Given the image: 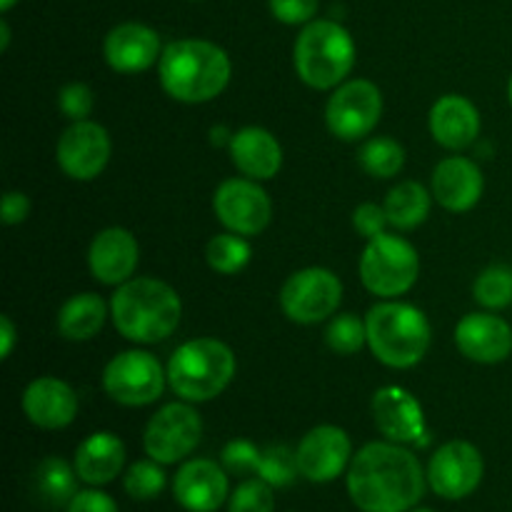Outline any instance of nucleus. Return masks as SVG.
<instances>
[{"mask_svg": "<svg viewBox=\"0 0 512 512\" xmlns=\"http://www.w3.org/2000/svg\"><path fill=\"white\" fill-rule=\"evenodd\" d=\"M343 300V285L328 268H305L290 275L280 290V305L293 323L315 325L330 318Z\"/></svg>", "mask_w": 512, "mask_h": 512, "instance_id": "nucleus-9", "label": "nucleus"}, {"mask_svg": "<svg viewBox=\"0 0 512 512\" xmlns=\"http://www.w3.org/2000/svg\"><path fill=\"white\" fill-rule=\"evenodd\" d=\"M420 273V258L408 240L398 235H378L368 240L360 258V280L380 298H395L408 293Z\"/></svg>", "mask_w": 512, "mask_h": 512, "instance_id": "nucleus-7", "label": "nucleus"}, {"mask_svg": "<svg viewBox=\"0 0 512 512\" xmlns=\"http://www.w3.org/2000/svg\"><path fill=\"white\" fill-rule=\"evenodd\" d=\"M138 240L125 228H108L95 235L88 253L90 273L105 285H123L138 268Z\"/></svg>", "mask_w": 512, "mask_h": 512, "instance_id": "nucleus-20", "label": "nucleus"}, {"mask_svg": "<svg viewBox=\"0 0 512 512\" xmlns=\"http://www.w3.org/2000/svg\"><path fill=\"white\" fill-rule=\"evenodd\" d=\"M123 488L130 498L140 500V503L158 498L165 488V473L158 460H138L130 465L123 478Z\"/></svg>", "mask_w": 512, "mask_h": 512, "instance_id": "nucleus-32", "label": "nucleus"}, {"mask_svg": "<svg viewBox=\"0 0 512 512\" xmlns=\"http://www.w3.org/2000/svg\"><path fill=\"white\" fill-rule=\"evenodd\" d=\"M173 495L188 512H215L228 498V475L213 460H190L175 473Z\"/></svg>", "mask_w": 512, "mask_h": 512, "instance_id": "nucleus-18", "label": "nucleus"}, {"mask_svg": "<svg viewBox=\"0 0 512 512\" xmlns=\"http://www.w3.org/2000/svg\"><path fill=\"white\" fill-rule=\"evenodd\" d=\"M260 450L255 448L250 440H230L228 445L223 448V468L233 475H248V473H258L260 465Z\"/></svg>", "mask_w": 512, "mask_h": 512, "instance_id": "nucleus-36", "label": "nucleus"}, {"mask_svg": "<svg viewBox=\"0 0 512 512\" xmlns=\"http://www.w3.org/2000/svg\"><path fill=\"white\" fill-rule=\"evenodd\" d=\"M213 210L220 223L238 235H258L268 228L273 205L268 193L253 180H225L213 198Z\"/></svg>", "mask_w": 512, "mask_h": 512, "instance_id": "nucleus-13", "label": "nucleus"}, {"mask_svg": "<svg viewBox=\"0 0 512 512\" xmlns=\"http://www.w3.org/2000/svg\"><path fill=\"white\" fill-rule=\"evenodd\" d=\"M165 378L163 365L158 358L143 350H128L118 353L103 373V388L115 403L128 405V408H140L150 405L163 395Z\"/></svg>", "mask_w": 512, "mask_h": 512, "instance_id": "nucleus-8", "label": "nucleus"}, {"mask_svg": "<svg viewBox=\"0 0 512 512\" xmlns=\"http://www.w3.org/2000/svg\"><path fill=\"white\" fill-rule=\"evenodd\" d=\"M353 225L363 238L373 240L378 235L385 233V225H388V215H385V208L375 203H363L355 208L353 213Z\"/></svg>", "mask_w": 512, "mask_h": 512, "instance_id": "nucleus-39", "label": "nucleus"}, {"mask_svg": "<svg viewBox=\"0 0 512 512\" xmlns=\"http://www.w3.org/2000/svg\"><path fill=\"white\" fill-rule=\"evenodd\" d=\"M295 73L315 90L335 88L355 65V43L333 20H310L300 30L293 50Z\"/></svg>", "mask_w": 512, "mask_h": 512, "instance_id": "nucleus-5", "label": "nucleus"}, {"mask_svg": "<svg viewBox=\"0 0 512 512\" xmlns=\"http://www.w3.org/2000/svg\"><path fill=\"white\" fill-rule=\"evenodd\" d=\"M18 0H0V10H10Z\"/></svg>", "mask_w": 512, "mask_h": 512, "instance_id": "nucleus-44", "label": "nucleus"}, {"mask_svg": "<svg viewBox=\"0 0 512 512\" xmlns=\"http://www.w3.org/2000/svg\"><path fill=\"white\" fill-rule=\"evenodd\" d=\"M105 315V300L95 293H80L65 300V305L58 313V330L63 338L68 340H90L98 335L103 328Z\"/></svg>", "mask_w": 512, "mask_h": 512, "instance_id": "nucleus-26", "label": "nucleus"}, {"mask_svg": "<svg viewBox=\"0 0 512 512\" xmlns=\"http://www.w3.org/2000/svg\"><path fill=\"white\" fill-rule=\"evenodd\" d=\"M383 115V95L370 80H348L338 85L325 108V123L340 140H360L378 125Z\"/></svg>", "mask_w": 512, "mask_h": 512, "instance_id": "nucleus-10", "label": "nucleus"}, {"mask_svg": "<svg viewBox=\"0 0 512 512\" xmlns=\"http://www.w3.org/2000/svg\"><path fill=\"white\" fill-rule=\"evenodd\" d=\"M325 340H328V348L335 350L338 355H353L368 343V328L360 318H355L353 313L338 315L333 323L325 330Z\"/></svg>", "mask_w": 512, "mask_h": 512, "instance_id": "nucleus-34", "label": "nucleus"}, {"mask_svg": "<svg viewBox=\"0 0 512 512\" xmlns=\"http://www.w3.org/2000/svg\"><path fill=\"white\" fill-rule=\"evenodd\" d=\"M230 58L210 40H175L160 55V83L180 103H208L230 80Z\"/></svg>", "mask_w": 512, "mask_h": 512, "instance_id": "nucleus-2", "label": "nucleus"}, {"mask_svg": "<svg viewBox=\"0 0 512 512\" xmlns=\"http://www.w3.org/2000/svg\"><path fill=\"white\" fill-rule=\"evenodd\" d=\"M235 375V355L225 343L213 338L188 340L168 363L170 388L190 403L218 398Z\"/></svg>", "mask_w": 512, "mask_h": 512, "instance_id": "nucleus-6", "label": "nucleus"}, {"mask_svg": "<svg viewBox=\"0 0 512 512\" xmlns=\"http://www.w3.org/2000/svg\"><path fill=\"white\" fill-rule=\"evenodd\" d=\"M508 98H510V105H512V78H510V83H508Z\"/></svg>", "mask_w": 512, "mask_h": 512, "instance_id": "nucleus-45", "label": "nucleus"}, {"mask_svg": "<svg viewBox=\"0 0 512 512\" xmlns=\"http://www.w3.org/2000/svg\"><path fill=\"white\" fill-rule=\"evenodd\" d=\"M125 465V445L113 433H93L75 450V470L88 485H108Z\"/></svg>", "mask_w": 512, "mask_h": 512, "instance_id": "nucleus-25", "label": "nucleus"}, {"mask_svg": "<svg viewBox=\"0 0 512 512\" xmlns=\"http://www.w3.org/2000/svg\"><path fill=\"white\" fill-rule=\"evenodd\" d=\"M58 165L68 178L93 180L110 160L108 130L90 120H75L58 140Z\"/></svg>", "mask_w": 512, "mask_h": 512, "instance_id": "nucleus-14", "label": "nucleus"}, {"mask_svg": "<svg viewBox=\"0 0 512 512\" xmlns=\"http://www.w3.org/2000/svg\"><path fill=\"white\" fill-rule=\"evenodd\" d=\"M388 223L400 230H413L420 223H425L430 213V195L415 180H405V183L395 185L388 193L383 203Z\"/></svg>", "mask_w": 512, "mask_h": 512, "instance_id": "nucleus-27", "label": "nucleus"}, {"mask_svg": "<svg viewBox=\"0 0 512 512\" xmlns=\"http://www.w3.org/2000/svg\"><path fill=\"white\" fill-rule=\"evenodd\" d=\"M28 213H30L28 195L15 193V190H10V193L3 195V223L5 225L23 223V220L28 218Z\"/></svg>", "mask_w": 512, "mask_h": 512, "instance_id": "nucleus-41", "label": "nucleus"}, {"mask_svg": "<svg viewBox=\"0 0 512 512\" xmlns=\"http://www.w3.org/2000/svg\"><path fill=\"white\" fill-rule=\"evenodd\" d=\"M485 463L480 450L468 440H450L435 450L428 465V483L445 500H463L480 488Z\"/></svg>", "mask_w": 512, "mask_h": 512, "instance_id": "nucleus-12", "label": "nucleus"}, {"mask_svg": "<svg viewBox=\"0 0 512 512\" xmlns=\"http://www.w3.org/2000/svg\"><path fill=\"white\" fill-rule=\"evenodd\" d=\"M235 168L253 180H270L283 165V148L265 128H243L230 138Z\"/></svg>", "mask_w": 512, "mask_h": 512, "instance_id": "nucleus-24", "label": "nucleus"}, {"mask_svg": "<svg viewBox=\"0 0 512 512\" xmlns=\"http://www.w3.org/2000/svg\"><path fill=\"white\" fill-rule=\"evenodd\" d=\"M58 105L68 118L85 120L90 113H93V105H95L93 90H90L85 83L65 85L58 95Z\"/></svg>", "mask_w": 512, "mask_h": 512, "instance_id": "nucleus-37", "label": "nucleus"}, {"mask_svg": "<svg viewBox=\"0 0 512 512\" xmlns=\"http://www.w3.org/2000/svg\"><path fill=\"white\" fill-rule=\"evenodd\" d=\"M68 512H118V505L110 495L100 493V490H80L70 500Z\"/></svg>", "mask_w": 512, "mask_h": 512, "instance_id": "nucleus-40", "label": "nucleus"}, {"mask_svg": "<svg viewBox=\"0 0 512 512\" xmlns=\"http://www.w3.org/2000/svg\"><path fill=\"white\" fill-rule=\"evenodd\" d=\"M298 475V453H293L288 445H270V448L263 450L258 465V478L265 480L270 488H288V485L295 483Z\"/></svg>", "mask_w": 512, "mask_h": 512, "instance_id": "nucleus-31", "label": "nucleus"}, {"mask_svg": "<svg viewBox=\"0 0 512 512\" xmlns=\"http://www.w3.org/2000/svg\"><path fill=\"white\" fill-rule=\"evenodd\" d=\"M75 478L78 470L70 468L63 458H45L35 470V490L50 508H68L70 500L78 495Z\"/></svg>", "mask_w": 512, "mask_h": 512, "instance_id": "nucleus-28", "label": "nucleus"}, {"mask_svg": "<svg viewBox=\"0 0 512 512\" xmlns=\"http://www.w3.org/2000/svg\"><path fill=\"white\" fill-rule=\"evenodd\" d=\"M373 418L390 443H420L425 435L423 408L408 390L398 385H388L375 393Z\"/></svg>", "mask_w": 512, "mask_h": 512, "instance_id": "nucleus-17", "label": "nucleus"}, {"mask_svg": "<svg viewBox=\"0 0 512 512\" xmlns=\"http://www.w3.org/2000/svg\"><path fill=\"white\" fill-rule=\"evenodd\" d=\"M250 245L248 240L240 238L238 233H223L210 238L208 248H205V260L215 273L233 275L243 270L250 263Z\"/></svg>", "mask_w": 512, "mask_h": 512, "instance_id": "nucleus-29", "label": "nucleus"}, {"mask_svg": "<svg viewBox=\"0 0 512 512\" xmlns=\"http://www.w3.org/2000/svg\"><path fill=\"white\" fill-rule=\"evenodd\" d=\"M300 475L310 483H330L350 468L353 445L345 430L335 425H318L298 445Z\"/></svg>", "mask_w": 512, "mask_h": 512, "instance_id": "nucleus-15", "label": "nucleus"}, {"mask_svg": "<svg viewBox=\"0 0 512 512\" xmlns=\"http://www.w3.org/2000/svg\"><path fill=\"white\" fill-rule=\"evenodd\" d=\"M360 165L373 178H393L403 170L405 150L393 138H373L360 148Z\"/></svg>", "mask_w": 512, "mask_h": 512, "instance_id": "nucleus-30", "label": "nucleus"}, {"mask_svg": "<svg viewBox=\"0 0 512 512\" xmlns=\"http://www.w3.org/2000/svg\"><path fill=\"white\" fill-rule=\"evenodd\" d=\"M115 328L133 343H160L175 333L183 315L178 293L163 280H125L110 300Z\"/></svg>", "mask_w": 512, "mask_h": 512, "instance_id": "nucleus-3", "label": "nucleus"}, {"mask_svg": "<svg viewBox=\"0 0 512 512\" xmlns=\"http://www.w3.org/2000/svg\"><path fill=\"white\" fill-rule=\"evenodd\" d=\"M15 325L8 315H0V358L8 360L15 348Z\"/></svg>", "mask_w": 512, "mask_h": 512, "instance_id": "nucleus-42", "label": "nucleus"}, {"mask_svg": "<svg viewBox=\"0 0 512 512\" xmlns=\"http://www.w3.org/2000/svg\"><path fill=\"white\" fill-rule=\"evenodd\" d=\"M368 345L388 368H413L430 348V323L408 303H380L365 315Z\"/></svg>", "mask_w": 512, "mask_h": 512, "instance_id": "nucleus-4", "label": "nucleus"}, {"mask_svg": "<svg viewBox=\"0 0 512 512\" xmlns=\"http://www.w3.org/2000/svg\"><path fill=\"white\" fill-rule=\"evenodd\" d=\"M8 43H10V28H8V23H0V48L3 50H8Z\"/></svg>", "mask_w": 512, "mask_h": 512, "instance_id": "nucleus-43", "label": "nucleus"}, {"mask_svg": "<svg viewBox=\"0 0 512 512\" xmlns=\"http://www.w3.org/2000/svg\"><path fill=\"white\" fill-rule=\"evenodd\" d=\"M275 498L273 488L265 480H245L243 485L235 488L230 495L228 512H273Z\"/></svg>", "mask_w": 512, "mask_h": 512, "instance_id": "nucleus-35", "label": "nucleus"}, {"mask_svg": "<svg viewBox=\"0 0 512 512\" xmlns=\"http://www.w3.org/2000/svg\"><path fill=\"white\" fill-rule=\"evenodd\" d=\"M485 180L478 165L468 158H445L433 173V195L450 213H465L483 198Z\"/></svg>", "mask_w": 512, "mask_h": 512, "instance_id": "nucleus-22", "label": "nucleus"}, {"mask_svg": "<svg viewBox=\"0 0 512 512\" xmlns=\"http://www.w3.org/2000/svg\"><path fill=\"white\" fill-rule=\"evenodd\" d=\"M203 435V420L190 405L170 403L150 418L145 428V453L160 465H170L193 453Z\"/></svg>", "mask_w": 512, "mask_h": 512, "instance_id": "nucleus-11", "label": "nucleus"}, {"mask_svg": "<svg viewBox=\"0 0 512 512\" xmlns=\"http://www.w3.org/2000/svg\"><path fill=\"white\" fill-rule=\"evenodd\" d=\"M348 493L363 512H408L423 498L425 475L400 443H368L350 460Z\"/></svg>", "mask_w": 512, "mask_h": 512, "instance_id": "nucleus-1", "label": "nucleus"}, {"mask_svg": "<svg viewBox=\"0 0 512 512\" xmlns=\"http://www.w3.org/2000/svg\"><path fill=\"white\" fill-rule=\"evenodd\" d=\"M105 60L118 73H140L160 60V38L143 23H120L105 35Z\"/></svg>", "mask_w": 512, "mask_h": 512, "instance_id": "nucleus-19", "label": "nucleus"}, {"mask_svg": "<svg viewBox=\"0 0 512 512\" xmlns=\"http://www.w3.org/2000/svg\"><path fill=\"white\" fill-rule=\"evenodd\" d=\"M473 295L488 310L508 308L512 303V270L495 265L480 273L473 285Z\"/></svg>", "mask_w": 512, "mask_h": 512, "instance_id": "nucleus-33", "label": "nucleus"}, {"mask_svg": "<svg viewBox=\"0 0 512 512\" xmlns=\"http://www.w3.org/2000/svg\"><path fill=\"white\" fill-rule=\"evenodd\" d=\"M430 133L448 150H463L478 138L480 113L463 95H445L430 110Z\"/></svg>", "mask_w": 512, "mask_h": 512, "instance_id": "nucleus-23", "label": "nucleus"}, {"mask_svg": "<svg viewBox=\"0 0 512 512\" xmlns=\"http://www.w3.org/2000/svg\"><path fill=\"white\" fill-rule=\"evenodd\" d=\"M455 343L475 363H503L512 353V328L500 315L470 313L455 328Z\"/></svg>", "mask_w": 512, "mask_h": 512, "instance_id": "nucleus-16", "label": "nucleus"}, {"mask_svg": "<svg viewBox=\"0 0 512 512\" xmlns=\"http://www.w3.org/2000/svg\"><path fill=\"white\" fill-rule=\"evenodd\" d=\"M270 13L285 25H303L315 18L318 0H270Z\"/></svg>", "mask_w": 512, "mask_h": 512, "instance_id": "nucleus-38", "label": "nucleus"}, {"mask_svg": "<svg viewBox=\"0 0 512 512\" xmlns=\"http://www.w3.org/2000/svg\"><path fill=\"white\" fill-rule=\"evenodd\" d=\"M408 512H433V510H428V508H413V510H408Z\"/></svg>", "mask_w": 512, "mask_h": 512, "instance_id": "nucleus-46", "label": "nucleus"}, {"mask_svg": "<svg viewBox=\"0 0 512 512\" xmlns=\"http://www.w3.org/2000/svg\"><path fill=\"white\" fill-rule=\"evenodd\" d=\"M23 410L43 430L68 428L78 415V395L58 378H38L25 388Z\"/></svg>", "mask_w": 512, "mask_h": 512, "instance_id": "nucleus-21", "label": "nucleus"}]
</instances>
